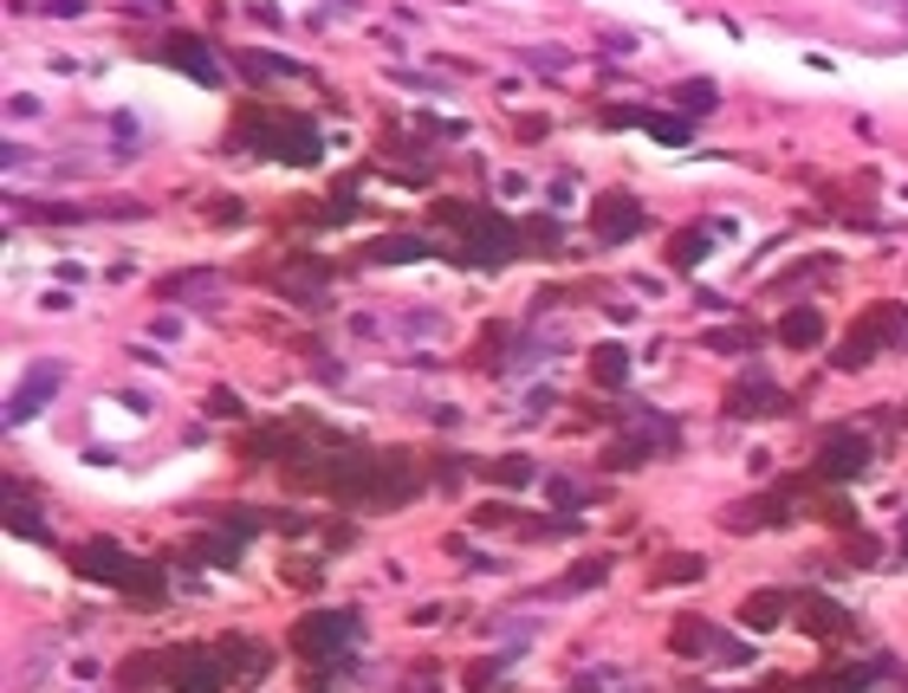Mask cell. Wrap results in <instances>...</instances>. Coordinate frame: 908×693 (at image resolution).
Instances as JSON below:
<instances>
[{"label":"cell","mask_w":908,"mask_h":693,"mask_svg":"<svg viewBox=\"0 0 908 693\" xmlns=\"http://www.w3.org/2000/svg\"><path fill=\"white\" fill-rule=\"evenodd\" d=\"M863 467H870V441H863V434H831L825 454H818V474H825V480H856Z\"/></svg>","instance_id":"cell-4"},{"label":"cell","mask_w":908,"mask_h":693,"mask_svg":"<svg viewBox=\"0 0 908 693\" xmlns=\"http://www.w3.org/2000/svg\"><path fill=\"white\" fill-rule=\"evenodd\" d=\"M7 525H13V532H26V538H46V525H40L26 505H20V492H13V512H7Z\"/></svg>","instance_id":"cell-20"},{"label":"cell","mask_w":908,"mask_h":693,"mask_svg":"<svg viewBox=\"0 0 908 693\" xmlns=\"http://www.w3.org/2000/svg\"><path fill=\"white\" fill-rule=\"evenodd\" d=\"M66 383V370L59 363H33L20 383H13V396H7V428H20V421H33L46 402H53V389Z\"/></svg>","instance_id":"cell-1"},{"label":"cell","mask_w":908,"mask_h":693,"mask_svg":"<svg viewBox=\"0 0 908 693\" xmlns=\"http://www.w3.org/2000/svg\"><path fill=\"white\" fill-rule=\"evenodd\" d=\"M357 635V616H312V623H299V648H332V641H350Z\"/></svg>","instance_id":"cell-10"},{"label":"cell","mask_w":908,"mask_h":693,"mask_svg":"<svg viewBox=\"0 0 908 693\" xmlns=\"http://www.w3.org/2000/svg\"><path fill=\"white\" fill-rule=\"evenodd\" d=\"M169 681L182 693H214L227 681V661H209V655H189V668H169Z\"/></svg>","instance_id":"cell-9"},{"label":"cell","mask_w":908,"mask_h":693,"mask_svg":"<svg viewBox=\"0 0 908 693\" xmlns=\"http://www.w3.org/2000/svg\"><path fill=\"white\" fill-rule=\"evenodd\" d=\"M526 66H539V71H564V66H571V53H564V46H526Z\"/></svg>","instance_id":"cell-19"},{"label":"cell","mask_w":908,"mask_h":693,"mask_svg":"<svg viewBox=\"0 0 908 693\" xmlns=\"http://www.w3.org/2000/svg\"><path fill=\"white\" fill-rule=\"evenodd\" d=\"M636 124H649L662 143H688V124H675V117H636Z\"/></svg>","instance_id":"cell-21"},{"label":"cell","mask_w":908,"mask_h":693,"mask_svg":"<svg viewBox=\"0 0 908 693\" xmlns=\"http://www.w3.org/2000/svg\"><path fill=\"white\" fill-rule=\"evenodd\" d=\"M91 577H104V583H131V590H143V597H156V570H143V564H131V557L117 552V545H91V552L78 557Z\"/></svg>","instance_id":"cell-2"},{"label":"cell","mask_w":908,"mask_h":693,"mask_svg":"<svg viewBox=\"0 0 908 693\" xmlns=\"http://www.w3.org/2000/svg\"><path fill=\"white\" fill-rule=\"evenodd\" d=\"M883 331H908V311H876V318L838 350V370H863V363L876 356V338H883Z\"/></svg>","instance_id":"cell-5"},{"label":"cell","mask_w":908,"mask_h":693,"mask_svg":"<svg viewBox=\"0 0 908 693\" xmlns=\"http://www.w3.org/2000/svg\"><path fill=\"white\" fill-rule=\"evenodd\" d=\"M778 338H785V344H818V338H825V318H818L811 305H798V311L778 318Z\"/></svg>","instance_id":"cell-12"},{"label":"cell","mask_w":908,"mask_h":693,"mask_svg":"<svg viewBox=\"0 0 908 693\" xmlns=\"http://www.w3.org/2000/svg\"><path fill=\"white\" fill-rule=\"evenodd\" d=\"M162 59H169V66H182L189 78H202V84H214V78H221V66H214V53L202 46V39H169V46H162Z\"/></svg>","instance_id":"cell-8"},{"label":"cell","mask_w":908,"mask_h":693,"mask_svg":"<svg viewBox=\"0 0 908 693\" xmlns=\"http://www.w3.org/2000/svg\"><path fill=\"white\" fill-rule=\"evenodd\" d=\"M591 376H597L604 389H624V376H629V350H624V344H604L597 356H591Z\"/></svg>","instance_id":"cell-14"},{"label":"cell","mask_w":908,"mask_h":693,"mask_svg":"<svg viewBox=\"0 0 908 693\" xmlns=\"http://www.w3.org/2000/svg\"><path fill=\"white\" fill-rule=\"evenodd\" d=\"M707 344L714 350H753V331H714Z\"/></svg>","instance_id":"cell-23"},{"label":"cell","mask_w":908,"mask_h":693,"mask_svg":"<svg viewBox=\"0 0 908 693\" xmlns=\"http://www.w3.org/2000/svg\"><path fill=\"white\" fill-rule=\"evenodd\" d=\"M707 240H714V234H707V227H682V234H675V266H700V260H707V253H714V247H707Z\"/></svg>","instance_id":"cell-15"},{"label":"cell","mask_w":908,"mask_h":693,"mask_svg":"<svg viewBox=\"0 0 908 693\" xmlns=\"http://www.w3.org/2000/svg\"><path fill=\"white\" fill-rule=\"evenodd\" d=\"M493 480H500V486H526V480H533V461H500Z\"/></svg>","instance_id":"cell-22"},{"label":"cell","mask_w":908,"mask_h":693,"mask_svg":"<svg viewBox=\"0 0 908 693\" xmlns=\"http://www.w3.org/2000/svg\"><path fill=\"white\" fill-rule=\"evenodd\" d=\"M778 610H785V597H772V590H760V597H753V603H747L740 616H747L753 628H772V623H778Z\"/></svg>","instance_id":"cell-17"},{"label":"cell","mask_w":908,"mask_h":693,"mask_svg":"<svg viewBox=\"0 0 908 693\" xmlns=\"http://www.w3.org/2000/svg\"><path fill=\"white\" fill-rule=\"evenodd\" d=\"M798 623L811 628V635H838L843 616H838V603H831V597H798Z\"/></svg>","instance_id":"cell-13"},{"label":"cell","mask_w":908,"mask_h":693,"mask_svg":"<svg viewBox=\"0 0 908 693\" xmlns=\"http://www.w3.org/2000/svg\"><path fill=\"white\" fill-rule=\"evenodd\" d=\"M227 292V279L214 273V266H195V273H169L162 279V298H176V305H214Z\"/></svg>","instance_id":"cell-6"},{"label":"cell","mask_w":908,"mask_h":693,"mask_svg":"<svg viewBox=\"0 0 908 693\" xmlns=\"http://www.w3.org/2000/svg\"><path fill=\"white\" fill-rule=\"evenodd\" d=\"M675 104H682V111H714V84H707V78H695V84H675Z\"/></svg>","instance_id":"cell-18"},{"label":"cell","mask_w":908,"mask_h":693,"mask_svg":"<svg viewBox=\"0 0 908 693\" xmlns=\"http://www.w3.org/2000/svg\"><path fill=\"white\" fill-rule=\"evenodd\" d=\"M903 557H908V525H903Z\"/></svg>","instance_id":"cell-25"},{"label":"cell","mask_w":908,"mask_h":693,"mask_svg":"<svg viewBox=\"0 0 908 693\" xmlns=\"http://www.w3.org/2000/svg\"><path fill=\"white\" fill-rule=\"evenodd\" d=\"M591 227H597V240H604V247H624L629 234L642 227V202H636V195H597Z\"/></svg>","instance_id":"cell-3"},{"label":"cell","mask_w":908,"mask_h":693,"mask_svg":"<svg viewBox=\"0 0 908 693\" xmlns=\"http://www.w3.org/2000/svg\"><path fill=\"white\" fill-rule=\"evenodd\" d=\"M889 7H903V13H908V0H889Z\"/></svg>","instance_id":"cell-26"},{"label":"cell","mask_w":908,"mask_h":693,"mask_svg":"<svg viewBox=\"0 0 908 693\" xmlns=\"http://www.w3.org/2000/svg\"><path fill=\"white\" fill-rule=\"evenodd\" d=\"M403 260H428V240L422 234H390L370 247V266H403Z\"/></svg>","instance_id":"cell-11"},{"label":"cell","mask_w":908,"mask_h":693,"mask_svg":"<svg viewBox=\"0 0 908 693\" xmlns=\"http://www.w3.org/2000/svg\"><path fill=\"white\" fill-rule=\"evenodd\" d=\"M240 71H247V78H299V66H292V59H273V53H247Z\"/></svg>","instance_id":"cell-16"},{"label":"cell","mask_w":908,"mask_h":693,"mask_svg":"<svg viewBox=\"0 0 908 693\" xmlns=\"http://www.w3.org/2000/svg\"><path fill=\"white\" fill-rule=\"evenodd\" d=\"M234 409H240V402H234L227 389H214V396H209V416H234Z\"/></svg>","instance_id":"cell-24"},{"label":"cell","mask_w":908,"mask_h":693,"mask_svg":"<svg viewBox=\"0 0 908 693\" xmlns=\"http://www.w3.org/2000/svg\"><path fill=\"white\" fill-rule=\"evenodd\" d=\"M785 396H778V383H766V376H753V383H740L733 396H727V416L740 421V416H772Z\"/></svg>","instance_id":"cell-7"}]
</instances>
